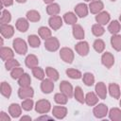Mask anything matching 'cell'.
I'll use <instances>...</instances> for the list:
<instances>
[{
  "label": "cell",
  "mask_w": 121,
  "mask_h": 121,
  "mask_svg": "<svg viewBox=\"0 0 121 121\" xmlns=\"http://www.w3.org/2000/svg\"><path fill=\"white\" fill-rule=\"evenodd\" d=\"M12 46L14 51L19 55H25L27 52V44L21 38H15L12 42Z\"/></svg>",
  "instance_id": "obj_1"
},
{
  "label": "cell",
  "mask_w": 121,
  "mask_h": 121,
  "mask_svg": "<svg viewBox=\"0 0 121 121\" xmlns=\"http://www.w3.org/2000/svg\"><path fill=\"white\" fill-rule=\"evenodd\" d=\"M51 110V103L47 99H40L35 104V111L38 113L45 114Z\"/></svg>",
  "instance_id": "obj_2"
},
{
  "label": "cell",
  "mask_w": 121,
  "mask_h": 121,
  "mask_svg": "<svg viewBox=\"0 0 121 121\" xmlns=\"http://www.w3.org/2000/svg\"><path fill=\"white\" fill-rule=\"evenodd\" d=\"M60 59L66 63H72L75 58V54L73 50L69 47H62L60 50Z\"/></svg>",
  "instance_id": "obj_3"
},
{
  "label": "cell",
  "mask_w": 121,
  "mask_h": 121,
  "mask_svg": "<svg viewBox=\"0 0 121 121\" xmlns=\"http://www.w3.org/2000/svg\"><path fill=\"white\" fill-rule=\"evenodd\" d=\"M44 47L50 52H55L60 48V42L56 37H50L44 40Z\"/></svg>",
  "instance_id": "obj_4"
},
{
  "label": "cell",
  "mask_w": 121,
  "mask_h": 121,
  "mask_svg": "<svg viewBox=\"0 0 121 121\" xmlns=\"http://www.w3.org/2000/svg\"><path fill=\"white\" fill-rule=\"evenodd\" d=\"M108 106L104 103H98L95 106L93 110V113L96 118H104L108 114Z\"/></svg>",
  "instance_id": "obj_5"
},
{
  "label": "cell",
  "mask_w": 121,
  "mask_h": 121,
  "mask_svg": "<svg viewBox=\"0 0 121 121\" xmlns=\"http://www.w3.org/2000/svg\"><path fill=\"white\" fill-rule=\"evenodd\" d=\"M75 50L76 52L79 55V56H82V57H85L88 55L89 53V50H90V46H89V43L85 41H80L78 42L76 45H75Z\"/></svg>",
  "instance_id": "obj_6"
},
{
  "label": "cell",
  "mask_w": 121,
  "mask_h": 121,
  "mask_svg": "<svg viewBox=\"0 0 121 121\" xmlns=\"http://www.w3.org/2000/svg\"><path fill=\"white\" fill-rule=\"evenodd\" d=\"M62 24H63V19L59 15L50 16V18L48 19V25H49L50 28L53 30L60 29L62 26Z\"/></svg>",
  "instance_id": "obj_7"
},
{
  "label": "cell",
  "mask_w": 121,
  "mask_h": 121,
  "mask_svg": "<svg viewBox=\"0 0 121 121\" xmlns=\"http://www.w3.org/2000/svg\"><path fill=\"white\" fill-rule=\"evenodd\" d=\"M60 90L61 93H63L64 95H66L68 96V98H71L74 95V89L72 84L69 81L66 80H62L60 83Z\"/></svg>",
  "instance_id": "obj_8"
},
{
  "label": "cell",
  "mask_w": 121,
  "mask_h": 121,
  "mask_svg": "<svg viewBox=\"0 0 121 121\" xmlns=\"http://www.w3.org/2000/svg\"><path fill=\"white\" fill-rule=\"evenodd\" d=\"M0 32H1V35L3 38L9 39L14 34V27L9 24H1Z\"/></svg>",
  "instance_id": "obj_9"
},
{
  "label": "cell",
  "mask_w": 121,
  "mask_h": 121,
  "mask_svg": "<svg viewBox=\"0 0 121 121\" xmlns=\"http://www.w3.org/2000/svg\"><path fill=\"white\" fill-rule=\"evenodd\" d=\"M34 95V90L30 86H26V87H20L18 90V96L21 99H26V98H32Z\"/></svg>",
  "instance_id": "obj_10"
},
{
  "label": "cell",
  "mask_w": 121,
  "mask_h": 121,
  "mask_svg": "<svg viewBox=\"0 0 121 121\" xmlns=\"http://www.w3.org/2000/svg\"><path fill=\"white\" fill-rule=\"evenodd\" d=\"M101 62L106 68H108V69L112 68V66L114 64L113 55L111 52H104L101 56Z\"/></svg>",
  "instance_id": "obj_11"
},
{
  "label": "cell",
  "mask_w": 121,
  "mask_h": 121,
  "mask_svg": "<svg viewBox=\"0 0 121 121\" xmlns=\"http://www.w3.org/2000/svg\"><path fill=\"white\" fill-rule=\"evenodd\" d=\"M95 94L97 95V96L100 98V99H105L107 97V93H108V89L105 85L104 82L100 81V82H97L95 86Z\"/></svg>",
  "instance_id": "obj_12"
},
{
  "label": "cell",
  "mask_w": 121,
  "mask_h": 121,
  "mask_svg": "<svg viewBox=\"0 0 121 121\" xmlns=\"http://www.w3.org/2000/svg\"><path fill=\"white\" fill-rule=\"evenodd\" d=\"M41 90L43 94H50L54 90V81L49 78H43L41 82Z\"/></svg>",
  "instance_id": "obj_13"
},
{
  "label": "cell",
  "mask_w": 121,
  "mask_h": 121,
  "mask_svg": "<svg viewBox=\"0 0 121 121\" xmlns=\"http://www.w3.org/2000/svg\"><path fill=\"white\" fill-rule=\"evenodd\" d=\"M89 10L91 11V13L93 14H97L99 13L100 11L103 10V8H104V4L102 1L100 0H95V1H92L90 2L89 4Z\"/></svg>",
  "instance_id": "obj_14"
},
{
  "label": "cell",
  "mask_w": 121,
  "mask_h": 121,
  "mask_svg": "<svg viewBox=\"0 0 121 121\" xmlns=\"http://www.w3.org/2000/svg\"><path fill=\"white\" fill-rule=\"evenodd\" d=\"M89 7L85 3H79L75 7V13L80 18H84L88 15Z\"/></svg>",
  "instance_id": "obj_15"
},
{
  "label": "cell",
  "mask_w": 121,
  "mask_h": 121,
  "mask_svg": "<svg viewBox=\"0 0 121 121\" xmlns=\"http://www.w3.org/2000/svg\"><path fill=\"white\" fill-rule=\"evenodd\" d=\"M52 114L57 119H63L67 114V108L64 106H54L52 109Z\"/></svg>",
  "instance_id": "obj_16"
},
{
  "label": "cell",
  "mask_w": 121,
  "mask_h": 121,
  "mask_svg": "<svg viewBox=\"0 0 121 121\" xmlns=\"http://www.w3.org/2000/svg\"><path fill=\"white\" fill-rule=\"evenodd\" d=\"M110 20H111V15H110V13L108 11L102 10V11H100L99 13H97L95 15V21H96V23L97 24H100L102 26L107 25L110 22Z\"/></svg>",
  "instance_id": "obj_17"
},
{
  "label": "cell",
  "mask_w": 121,
  "mask_h": 121,
  "mask_svg": "<svg viewBox=\"0 0 121 121\" xmlns=\"http://www.w3.org/2000/svg\"><path fill=\"white\" fill-rule=\"evenodd\" d=\"M72 33H73L74 38L77 40H83L84 35H85L83 27L78 24H75L74 26H72Z\"/></svg>",
  "instance_id": "obj_18"
},
{
  "label": "cell",
  "mask_w": 121,
  "mask_h": 121,
  "mask_svg": "<svg viewBox=\"0 0 121 121\" xmlns=\"http://www.w3.org/2000/svg\"><path fill=\"white\" fill-rule=\"evenodd\" d=\"M22 106H20L17 103H11L9 107V113L11 117L17 118L22 114Z\"/></svg>",
  "instance_id": "obj_19"
},
{
  "label": "cell",
  "mask_w": 121,
  "mask_h": 121,
  "mask_svg": "<svg viewBox=\"0 0 121 121\" xmlns=\"http://www.w3.org/2000/svg\"><path fill=\"white\" fill-rule=\"evenodd\" d=\"M108 91L112 97H113L115 99L120 98L121 91H120V87L117 83H110V85L108 87Z\"/></svg>",
  "instance_id": "obj_20"
},
{
  "label": "cell",
  "mask_w": 121,
  "mask_h": 121,
  "mask_svg": "<svg viewBox=\"0 0 121 121\" xmlns=\"http://www.w3.org/2000/svg\"><path fill=\"white\" fill-rule=\"evenodd\" d=\"M29 21L26 18H19L17 19L16 23H15V26L17 28V30H19L20 32H26L28 27H29Z\"/></svg>",
  "instance_id": "obj_21"
},
{
  "label": "cell",
  "mask_w": 121,
  "mask_h": 121,
  "mask_svg": "<svg viewBox=\"0 0 121 121\" xmlns=\"http://www.w3.org/2000/svg\"><path fill=\"white\" fill-rule=\"evenodd\" d=\"M0 57H1V60L6 61L9 59H12L14 57V52L11 48L9 47H6V46H2L1 47V50H0Z\"/></svg>",
  "instance_id": "obj_22"
},
{
  "label": "cell",
  "mask_w": 121,
  "mask_h": 121,
  "mask_svg": "<svg viewBox=\"0 0 121 121\" xmlns=\"http://www.w3.org/2000/svg\"><path fill=\"white\" fill-rule=\"evenodd\" d=\"M25 63L26 65V67H28L29 69H32L36 66H38L39 64V60L38 58L34 55V54H29L26 57V60H25Z\"/></svg>",
  "instance_id": "obj_23"
},
{
  "label": "cell",
  "mask_w": 121,
  "mask_h": 121,
  "mask_svg": "<svg viewBox=\"0 0 121 121\" xmlns=\"http://www.w3.org/2000/svg\"><path fill=\"white\" fill-rule=\"evenodd\" d=\"M98 99H99V97L94 92H89L85 95V103L88 106H95V105H96L98 103Z\"/></svg>",
  "instance_id": "obj_24"
},
{
  "label": "cell",
  "mask_w": 121,
  "mask_h": 121,
  "mask_svg": "<svg viewBox=\"0 0 121 121\" xmlns=\"http://www.w3.org/2000/svg\"><path fill=\"white\" fill-rule=\"evenodd\" d=\"M63 21L65 24L67 25H70V26H74L75 24H77V21H78V16L76 13L72 12V11H68L66 13H64L63 15Z\"/></svg>",
  "instance_id": "obj_25"
},
{
  "label": "cell",
  "mask_w": 121,
  "mask_h": 121,
  "mask_svg": "<svg viewBox=\"0 0 121 121\" xmlns=\"http://www.w3.org/2000/svg\"><path fill=\"white\" fill-rule=\"evenodd\" d=\"M120 29H121V24H120V22L117 21V20L112 21V22L109 24V26H108V30H109V32H110L111 34H112V35L118 34L119 31H120Z\"/></svg>",
  "instance_id": "obj_26"
},
{
  "label": "cell",
  "mask_w": 121,
  "mask_h": 121,
  "mask_svg": "<svg viewBox=\"0 0 121 121\" xmlns=\"http://www.w3.org/2000/svg\"><path fill=\"white\" fill-rule=\"evenodd\" d=\"M111 44L115 51H121V35L119 34L112 35L111 38Z\"/></svg>",
  "instance_id": "obj_27"
},
{
  "label": "cell",
  "mask_w": 121,
  "mask_h": 121,
  "mask_svg": "<svg viewBox=\"0 0 121 121\" xmlns=\"http://www.w3.org/2000/svg\"><path fill=\"white\" fill-rule=\"evenodd\" d=\"M60 8L59 4H57V3H51V4L47 5L46 12H47V14L50 15V16L58 15V14L60 13Z\"/></svg>",
  "instance_id": "obj_28"
},
{
  "label": "cell",
  "mask_w": 121,
  "mask_h": 121,
  "mask_svg": "<svg viewBox=\"0 0 121 121\" xmlns=\"http://www.w3.org/2000/svg\"><path fill=\"white\" fill-rule=\"evenodd\" d=\"M26 19L29 21V22H39L40 19H41V14L39 11L35 10V9H30L26 12Z\"/></svg>",
  "instance_id": "obj_29"
},
{
  "label": "cell",
  "mask_w": 121,
  "mask_h": 121,
  "mask_svg": "<svg viewBox=\"0 0 121 121\" xmlns=\"http://www.w3.org/2000/svg\"><path fill=\"white\" fill-rule=\"evenodd\" d=\"M45 75L47 76V78H49L53 81H57L59 79V78H60L59 72L55 68L50 67V66H48V67L45 68Z\"/></svg>",
  "instance_id": "obj_30"
},
{
  "label": "cell",
  "mask_w": 121,
  "mask_h": 121,
  "mask_svg": "<svg viewBox=\"0 0 121 121\" xmlns=\"http://www.w3.org/2000/svg\"><path fill=\"white\" fill-rule=\"evenodd\" d=\"M109 118L112 121H120L121 120V110L119 108H112L109 112Z\"/></svg>",
  "instance_id": "obj_31"
},
{
  "label": "cell",
  "mask_w": 121,
  "mask_h": 121,
  "mask_svg": "<svg viewBox=\"0 0 121 121\" xmlns=\"http://www.w3.org/2000/svg\"><path fill=\"white\" fill-rule=\"evenodd\" d=\"M74 97L78 102H79L81 104H83L85 102V95H84V93H83L81 87L77 86L75 88V90H74Z\"/></svg>",
  "instance_id": "obj_32"
},
{
  "label": "cell",
  "mask_w": 121,
  "mask_h": 121,
  "mask_svg": "<svg viewBox=\"0 0 121 121\" xmlns=\"http://www.w3.org/2000/svg\"><path fill=\"white\" fill-rule=\"evenodd\" d=\"M27 43L28 44L30 45V47L32 48H37L40 46L41 44V40H40V37L38 35H35V34H32V35H29L27 37Z\"/></svg>",
  "instance_id": "obj_33"
},
{
  "label": "cell",
  "mask_w": 121,
  "mask_h": 121,
  "mask_svg": "<svg viewBox=\"0 0 121 121\" xmlns=\"http://www.w3.org/2000/svg\"><path fill=\"white\" fill-rule=\"evenodd\" d=\"M31 83V78L27 73H24L19 78H18V84L20 87H26L30 86Z\"/></svg>",
  "instance_id": "obj_34"
},
{
  "label": "cell",
  "mask_w": 121,
  "mask_h": 121,
  "mask_svg": "<svg viewBox=\"0 0 121 121\" xmlns=\"http://www.w3.org/2000/svg\"><path fill=\"white\" fill-rule=\"evenodd\" d=\"M0 92L2 94L3 96L7 97V98H9L10 95H11V86L6 82V81H3L1 83V87H0Z\"/></svg>",
  "instance_id": "obj_35"
},
{
  "label": "cell",
  "mask_w": 121,
  "mask_h": 121,
  "mask_svg": "<svg viewBox=\"0 0 121 121\" xmlns=\"http://www.w3.org/2000/svg\"><path fill=\"white\" fill-rule=\"evenodd\" d=\"M38 34L40 36V38L43 39V40H46L48 38L51 37L52 35V31L49 27H46V26H41L39 29H38Z\"/></svg>",
  "instance_id": "obj_36"
},
{
  "label": "cell",
  "mask_w": 121,
  "mask_h": 121,
  "mask_svg": "<svg viewBox=\"0 0 121 121\" xmlns=\"http://www.w3.org/2000/svg\"><path fill=\"white\" fill-rule=\"evenodd\" d=\"M66 75L72 78V79H78L80 78H82V74L79 70L78 69H75V68H68L66 71H65Z\"/></svg>",
  "instance_id": "obj_37"
},
{
  "label": "cell",
  "mask_w": 121,
  "mask_h": 121,
  "mask_svg": "<svg viewBox=\"0 0 121 121\" xmlns=\"http://www.w3.org/2000/svg\"><path fill=\"white\" fill-rule=\"evenodd\" d=\"M82 81L86 86H93L95 83V76L92 73H84L82 75Z\"/></svg>",
  "instance_id": "obj_38"
},
{
  "label": "cell",
  "mask_w": 121,
  "mask_h": 121,
  "mask_svg": "<svg viewBox=\"0 0 121 121\" xmlns=\"http://www.w3.org/2000/svg\"><path fill=\"white\" fill-rule=\"evenodd\" d=\"M54 100L57 104H60V105H65L68 101V96L66 95H64L63 93H57L55 94L54 95Z\"/></svg>",
  "instance_id": "obj_39"
},
{
  "label": "cell",
  "mask_w": 121,
  "mask_h": 121,
  "mask_svg": "<svg viewBox=\"0 0 121 121\" xmlns=\"http://www.w3.org/2000/svg\"><path fill=\"white\" fill-rule=\"evenodd\" d=\"M104 32H105V28L103 27L102 25L96 23V24H95V25L92 26V33H93L95 37H100V36H102V35L104 34Z\"/></svg>",
  "instance_id": "obj_40"
},
{
  "label": "cell",
  "mask_w": 121,
  "mask_h": 121,
  "mask_svg": "<svg viewBox=\"0 0 121 121\" xmlns=\"http://www.w3.org/2000/svg\"><path fill=\"white\" fill-rule=\"evenodd\" d=\"M32 70V75L35 77V78L39 79V80H43L45 77V72L43 71V68L39 67V66H36L34 68L31 69Z\"/></svg>",
  "instance_id": "obj_41"
},
{
  "label": "cell",
  "mask_w": 121,
  "mask_h": 121,
  "mask_svg": "<svg viewBox=\"0 0 121 121\" xmlns=\"http://www.w3.org/2000/svg\"><path fill=\"white\" fill-rule=\"evenodd\" d=\"M93 47L97 53H102L105 49V43L101 39H96L93 43Z\"/></svg>",
  "instance_id": "obj_42"
},
{
  "label": "cell",
  "mask_w": 121,
  "mask_h": 121,
  "mask_svg": "<svg viewBox=\"0 0 121 121\" xmlns=\"http://www.w3.org/2000/svg\"><path fill=\"white\" fill-rule=\"evenodd\" d=\"M18 66H20V62L17 60H15L14 58L9 59L5 61V67H6V70H8V71H11L13 68L18 67Z\"/></svg>",
  "instance_id": "obj_43"
},
{
  "label": "cell",
  "mask_w": 121,
  "mask_h": 121,
  "mask_svg": "<svg viewBox=\"0 0 121 121\" xmlns=\"http://www.w3.org/2000/svg\"><path fill=\"white\" fill-rule=\"evenodd\" d=\"M11 21V14L8 9H2L0 23L1 24H9Z\"/></svg>",
  "instance_id": "obj_44"
},
{
  "label": "cell",
  "mask_w": 121,
  "mask_h": 121,
  "mask_svg": "<svg viewBox=\"0 0 121 121\" xmlns=\"http://www.w3.org/2000/svg\"><path fill=\"white\" fill-rule=\"evenodd\" d=\"M23 110L28 112V111H31L33 109V106H34V102L32 100V98H26L22 101V104H21Z\"/></svg>",
  "instance_id": "obj_45"
},
{
  "label": "cell",
  "mask_w": 121,
  "mask_h": 121,
  "mask_svg": "<svg viewBox=\"0 0 121 121\" xmlns=\"http://www.w3.org/2000/svg\"><path fill=\"white\" fill-rule=\"evenodd\" d=\"M24 73H25V72H24V69H23L22 67L18 66V67L13 68V69L10 71V76H11V78H12L13 79H18Z\"/></svg>",
  "instance_id": "obj_46"
},
{
  "label": "cell",
  "mask_w": 121,
  "mask_h": 121,
  "mask_svg": "<svg viewBox=\"0 0 121 121\" xmlns=\"http://www.w3.org/2000/svg\"><path fill=\"white\" fill-rule=\"evenodd\" d=\"M0 121H10V117L8 115V113L2 111L0 112Z\"/></svg>",
  "instance_id": "obj_47"
},
{
  "label": "cell",
  "mask_w": 121,
  "mask_h": 121,
  "mask_svg": "<svg viewBox=\"0 0 121 121\" xmlns=\"http://www.w3.org/2000/svg\"><path fill=\"white\" fill-rule=\"evenodd\" d=\"M0 1H1V9H3V7L12 6L13 4V0H0Z\"/></svg>",
  "instance_id": "obj_48"
},
{
  "label": "cell",
  "mask_w": 121,
  "mask_h": 121,
  "mask_svg": "<svg viewBox=\"0 0 121 121\" xmlns=\"http://www.w3.org/2000/svg\"><path fill=\"white\" fill-rule=\"evenodd\" d=\"M44 119L52 120V119H53V117H51V116H47V115H42V116H40V117H37V118H36V120H44Z\"/></svg>",
  "instance_id": "obj_49"
},
{
  "label": "cell",
  "mask_w": 121,
  "mask_h": 121,
  "mask_svg": "<svg viewBox=\"0 0 121 121\" xmlns=\"http://www.w3.org/2000/svg\"><path fill=\"white\" fill-rule=\"evenodd\" d=\"M20 120L21 121H24V120H31V117L30 116H27V115H25V116H22L21 118H20Z\"/></svg>",
  "instance_id": "obj_50"
},
{
  "label": "cell",
  "mask_w": 121,
  "mask_h": 121,
  "mask_svg": "<svg viewBox=\"0 0 121 121\" xmlns=\"http://www.w3.org/2000/svg\"><path fill=\"white\" fill-rule=\"evenodd\" d=\"M43 2H44L45 4H47V5H49V4H51V3H54V0H43Z\"/></svg>",
  "instance_id": "obj_51"
},
{
  "label": "cell",
  "mask_w": 121,
  "mask_h": 121,
  "mask_svg": "<svg viewBox=\"0 0 121 121\" xmlns=\"http://www.w3.org/2000/svg\"><path fill=\"white\" fill-rule=\"evenodd\" d=\"M15 1H16V2H18V3H21V4H22V3H26V0H15Z\"/></svg>",
  "instance_id": "obj_52"
},
{
  "label": "cell",
  "mask_w": 121,
  "mask_h": 121,
  "mask_svg": "<svg viewBox=\"0 0 121 121\" xmlns=\"http://www.w3.org/2000/svg\"><path fill=\"white\" fill-rule=\"evenodd\" d=\"M84 1H86V2H92V1H95V0H84Z\"/></svg>",
  "instance_id": "obj_53"
},
{
  "label": "cell",
  "mask_w": 121,
  "mask_h": 121,
  "mask_svg": "<svg viewBox=\"0 0 121 121\" xmlns=\"http://www.w3.org/2000/svg\"><path fill=\"white\" fill-rule=\"evenodd\" d=\"M119 22H120V24H121V14H120V16H119Z\"/></svg>",
  "instance_id": "obj_54"
},
{
  "label": "cell",
  "mask_w": 121,
  "mask_h": 121,
  "mask_svg": "<svg viewBox=\"0 0 121 121\" xmlns=\"http://www.w3.org/2000/svg\"><path fill=\"white\" fill-rule=\"evenodd\" d=\"M119 105H120V107H121V98H120V101H119Z\"/></svg>",
  "instance_id": "obj_55"
},
{
  "label": "cell",
  "mask_w": 121,
  "mask_h": 121,
  "mask_svg": "<svg viewBox=\"0 0 121 121\" xmlns=\"http://www.w3.org/2000/svg\"><path fill=\"white\" fill-rule=\"evenodd\" d=\"M111 1H112V2H114V1H116V0H111Z\"/></svg>",
  "instance_id": "obj_56"
}]
</instances>
